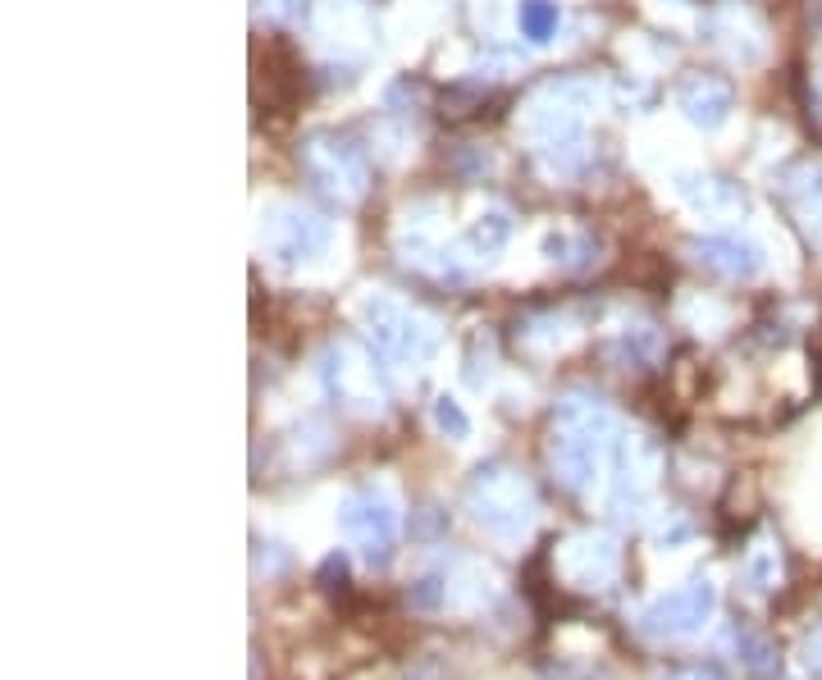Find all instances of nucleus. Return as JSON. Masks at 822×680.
I'll list each match as a JSON object with an SVG mask.
<instances>
[{"label":"nucleus","mask_w":822,"mask_h":680,"mask_svg":"<svg viewBox=\"0 0 822 680\" xmlns=\"http://www.w3.org/2000/svg\"><path fill=\"white\" fill-rule=\"evenodd\" d=\"M790 201L813 220L822 215V165H805L800 174L790 178Z\"/></svg>","instance_id":"obj_23"},{"label":"nucleus","mask_w":822,"mask_h":680,"mask_svg":"<svg viewBox=\"0 0 822 680\" xmlns=\"http://www.w3.org/2000/svg\"><path fill=\"white\" fill-rule=\"evenodd\" d=\"M616 421L612 411L595 398V394H567L557 398L553 407V434H549V457H553V470L557 480L585 493L595 489V480L603 476V466L612 461L616 453Z\"/></svg>","instance_id":"obj_2"},{"label":"nucleus","mask_w":822,"mask_h":680,"mask_svg":"<svg viewBox=\"0 0 822 680\" xmlns=\"http://www.w3.org/2000/svg\"><path fill=\"white\" fill-rule=\"evenodd\" d=\"M297 10H302V0H256V14L270 23H289Z\"/></svg>","instance_id":"obj_25"},{"label":"nucleus","mask_w":822,"mask_h":680,"mask_svg":"<svg viewBox=\"0 0 822 680\" xmlns=\"http://www.w3.org/2000/svg\"><path fill=\"white\" fill-rule=\"evenodd\" d=\"M430 415H434V430H439L444 438H471V415L461 411V402L457 398H448V394H439L434 398V407H430Z\"/></svg>","instance_id":"obj_21"},{"label":"nucleus","mask_w":822,"mask_h":680,"mask_svg":"<svg viewBox=\"0 0 822 680\" xmlns=\"http://www.w3.org/2000/svg\"><path fill=\"white\" fill-rule=\"evenodd\" d=\"M333 247V224L297 201H270L256 215V251L279 270H297V266H316Z\"/></svg>","instance_id":"obj_4"},{"label":"nucleus","mask_w":822,"mask_h":680,"mask_svg":"<svg viewBox=\"0 0 822 680\" xmlns=\"http://www.w3.org/2000/svg\"><path fill=\"white\" fill-rule=\"evenodd\" d=\"M731 640H736V648H744V667H750V671H773V663H767V658H773V648H767L763 640H754L750 631H736Z\"/></svg>","instance_id":"obj_24"},{"label":"nucleus","mask_w":822,"mask_h":680,"mask_svg":"<svg viewBox=\"0 0 822 680\" xmlns=\"http://www.w3.org/2000/svg\"><path fill=\"white\" fill-rule=\"evenodd\" d=\"M777 571H782V558H777L773 543L750 548V558H744V581H750V589H773Z\"/></svg>","instance_id":"obj_22"},{"label":"nucleus","mask_w":822,"mask_h":680,"mask_svg":"<svg viewBox=\"0 0 822 680\" xmlns=\"http://www.w3.org/2000/svg\"><path fill=\"white\" fill-rule=\"evenodd\" d=\"M717 608V594L708 581H690L681 589H672L667 598H658V603L645 612V631L658 635V640H677V635H695L700 625L713 617Z\"/></svg>","instance_id":"obj_11"},{"label":"nucleus","mask_w":822,"mask_h":680,"mask_svg":"<svg viewBox=\"0 0 822 680\" xmlns=\"http://www.w3.org/2000/svg\"><path fill=\"white\" fill-rule=\"evenodd\" d=\"M599 101L603 92L595 78H557V83H544L521 106L517 133L530 142L539 169L553 183H572L589 169L585 119L599 110Z\"/></svg>","instance_id":"obj_1"},{"label":"nucleus","mask_w":822,"mask_h":680,"mask_svg":"<svg viewBox=\"0 0 822 680\" xmlns=\"http://www.w3.org/2000/svg\"><path fill=\"white\" fill-rule=\"evenodd\" d=\"M612 356L622 365H654L662 356V333L649 325V320H631L616 329L612 338Z\"/></svg>","instance_id":"obj_18"},{"label":"nucleus","mask_w":822,"mask_h":680,"mask_svg":"<svg viewBox=\"0 0 822 680\" xmlns=\"http://www.w3.org/2000/svg\"><path fill=\"white\" fill-rule=\"evenodd\" d=\"M320 379L333 398H339L348 411L375 415L379 411V384H375V365L366 356H356L348 343H333L320 356Z\"/></svg>","instance_id":"obj_10"},{"label":"nucleus","mask_w":822,"mask_h":680,"mask_svg":"<svg viewBox=\"0 0 822 680\" xmlns=\"http://www.w3.org/2000/svg\"><path fill=\"white\" fill-rule=\"evenodd\" d=\"M339 526L371 566H384L398 548V507L384 489H352L339 507Z\"/></svg>","instance_id":"obj_7"},{"label":"nucleus","mask_w":822,"mask_h":680,"mask_svg":"<svg viewBox=\"0 0 822 680\" xmlns=\"http://www.w3.org/2000/svg\"><path fill=\"white\" fill-rule=\"evenodd\" d=\"M398 251H402L407 266H416V270H434V274H453V270H457V266H453V247L439 243V238H434L430 228H421V224H407V228L398 233Z\"/></svg>","instance_id":"obj_15"},{"label":"nucleus","mask_w":822,"mask_h":680,"mask_svg":"<svg viewBox=\"0 0 822 680\" xmlns=\"http://www.w3.org/2000/svg\"><path fill=\"white\" fill-rule=\"evenodd\" d=\"M672 197L695 220H736L744 211L740 183H731L723 174H704V169H677L672 174Z\"/></svg>","instance_id":"obj_12"},{"label":"nucleus","mask_w":822,"mask_h":680,"mask_svg":"<svg viewBox=\"0 0 822 680\" xmlns=\"http://www.w3.org/2000/svg\"><path fill=\"white\" fill-rule=\"evenodd\" d=\"M517 28L530 46H549L562 28V5L557 0H517Z\"/></svg>","instance_id":"obj_19"},{"label":"nucleus","mask_w":822,"mask_h":680,"mask_svg":"<svg viewBox=\"0 0 822 680\" xmlns=\"http://www.w3.org/2000/svg\"><path fill=\"white\" fill-rule=\"evenodd\" d=\"M356 320H362L371 348L389 365H402V371H421V365L439 352V329H434V320H425L421 310H411L394 293H379V288H371V293L356 302Z\"/></svg>","instance_id":"obj_3"},{"label":"nucleus","mask_w":822,"mask_h":680,"mask_svg":"<svg viewBox=\"0 0 822 680\" xmlns=\"http://www.w3.org/2000/svg\"><path fill=\"white\" fill-rule=\"evenodd\" d=\"M809 667H813V671H822V635L809 644Z\"/></svg>","instance_id":"obj_26"},{"label":"nucleus","mask_w":822,"mask_h":680,"mask_svg":"<svg viewBox=\"0 0 822 680\" xmlns=\"http://www.w3.org/2000/svg\"><path fill=\"white\" fill-rule=\"evenodd\" d=\"M507 243H512V215L503 211V206H490V211H480V215L471 220V228L461 233V247H467L471 256H480V260H494Z\"/></svg>","instance_id":"obj_17"},{"label":"nucleus","mask_w":822,"mask_h":680,"mask_svg":"<svg viewBox=\"0 0 822 680\" xmlns=\"http://www.w3.org/2000/svg\"><path fill=\"white\" fill-rule=\"evenodd\" d=\"M557 566H562V575H567L572 585L599 589L616 575V543L603 539V535H580V539H572L567 548H562Z\"/></svg>","instance_id":"obj_14"},{"label":"nucleus","mask_w":822,"mask_h":680,"mask_svg":"<svg viewBox=\"0 0 822 680\" xmlns=\"http://www.w3.org/2000/svg\"><path fill=\"white\" fill-rule=\"evenodd\" d=\"M713 33H717V42H723V50H727L736 65H759L763 50H767L763 28H759L754 19H744V14H723Z\"/></svg>","instance_id":"obj_16"},{"label":"nucleus","mask_w":822,"mask_h":680,"mask_svg":"<svg viewBox=\"0 0 822 680\" xmlns=\"http://www.w3.org/2000/svg\"><path fill=\"white\" fill-rule=\"evenodd\" d=\"M467 512L471 520L494 539H521L535 526V489L521 470L512 466H480L467 484Z\"/></svg>","instance_id":"obj_5"},{"label":"nucleus","mask_w":822,"mask_h":680,"mask_svg":"<svg viewBox=\"0 0 822 680\" xmlns=\"http://www.w3.org/2000/svg\"><path fill=\"white\" fill-rule=\"evenodd\" d=\"M685 251L695 256V266H704L717 279H731V283H750L767 266L763 243L750 238V233H704V238H695Z\"/></svg>","instance_id":"obj_9"},{"label":"nucleus","mask_w":822,"mask_h":680,"mask_svg":"<svg viewBox=\"0 0 822 680\" xmlns=\"http://www.w3.org/2000/svg\"><path fill=\"white\" fill-rule=\"evenodd\" d=\"M658 476V448L645 438H616L612 453V507L616 516H639L649 507Z\"/></svg>","instance_id":"obj_8"},{"label":"nucleus","mask_w":822,"mask_h":680,"mask_svg":"<svg viewBox=\"0 0 822 680\" xmlns=\"http://www.w3.org/2000/svg\"><path fill=\"white\" fill-rule=\"evenodd\" d=\"M677 110L690 128H700V133H717L731 110H736V92L723 83V78H708V73H695L685 78L677 87Z\"/></svg>","instance_id":"obj_13"},{"label":"nucleus","mask_w":822,"mask_h":680,"mask_svg":"<svg viewBox=\"0 0 822 680\" xmlns=\"http://www.w3.org/2000/svg\"><path fill=\"white\" fill-rule=\"evenodd\" d=\"M818 83H822V65H818Z\"/></svg>","instance_id":"obj_27"},{"label":"nucleus","mask_w":822,"mask_h":680,"mask_svg":"<svg viewBox=\"0 0 822 680\" xmlns=\"http://www.w3.org/2000/svg\"><path fill=\"white\" fill-rule=\"evenodd\" d=\"M297 161L306 169V178L316 183V188L333 201H362L366 188H371V169H366V155L356 151L348 138L339 133H312L302 142Z\"/></svg>","instance_id":"obj_6"},{"label":"nucleus","mask_w":822,"mask_h":680,"mask_svg":"<svg viewBox=\"0 0 822 680\" xmlns=\"http://www.w3.org/2000/svg\"><path fill=\"white\" fill-rule=\"evenodd\" d=\"M539 251H544L549 266L580 270V266H589V256H595V243H589L585 233H572V228H549L544 238H539Z\"/></svg>","instance_id":"obj_20"}]
</instances>
